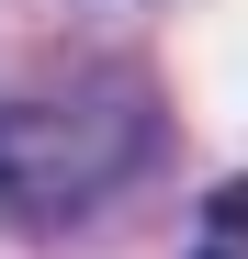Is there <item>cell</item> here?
I'll return each instance as SVG.
<instances>
[{"label":"cell","mask_w":248,"mask_h":259,"mask_svg":"<svg viewBox=\"0 0 248 259\" xmlns=\"http://www.w3.org/2000/svg\"><path fill=\"white\" fill-rule=\"evenodd\" d=\"M203 237L248 248V181H215V192H203Z\"/></svg>","instance_id":"cell-2"},{"label":"cell","mask_w":248,"mask_h":259,"mask_svg":"<svg viewBox=\"0 0 248 259\" xmlns=\"http://www.w3.org/2000/svg\"><path fill=\"white\" fill-rule=\"evenodd\" d=\"M203 259H237V248H226V237H203Z\"/></svg>","instance_id":"cell-3"},{"label":"cell","mask_w":248,"mask_h":259,"mask_svg":"<svg viewBox=\"0 0 248 259\" xmlns=\"http://www.w3.org/2000/svg\"><path fill=\"white\" fill-rule=\"evenodd\" d=\"M158 113L136 79H79V91H23L0 102V226L57 237L79 214H102L136 169L158 158Z\"/></svg>","instance_id":"cell-1"}]
</instances>
